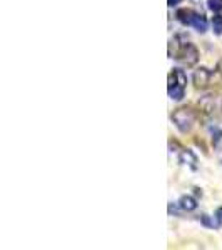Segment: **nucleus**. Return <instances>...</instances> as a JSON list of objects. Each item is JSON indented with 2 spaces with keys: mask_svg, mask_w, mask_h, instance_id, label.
Returning <instances> with one entry per match:
<instances>
[{
  "mask_svg": "<svg viewBox=\"0 0 222 250\" xmlns=\"http://www.w3.org/2000/svg\"><path fill=\"white\" fill-rule=\"evenodd\" d=\"M211 79H212V72L209 70V68H205V67L197 68V70L194 72V75H192V80H194V85H196V88L209 87Z\"/></svg>",
  "mask_w": 222,
  "mask_h": 250,
  "instance_id": "nucleus-5",
  "label": "nucleus"
},
{
  "mask_svg": "<svg viewBox=\"0 0 222 250\" xmlns=\"http://www.w3.org/2000/svg\"><path fill=\"white\" fill-rule=\"evenodd\" d=\"M214 148L217 150V154L222 155V132H219V134L214 135Z\"/></svg>",
  "mask_w": 222,
  "mask_h": 250,
  "instance_id": "nucleus-9",
  "label": "nucleus"
},
{
  "mask_svg": "<svg viewBox=\"0 0 222 250\" xmlns=\"http://www.w3.org/2000/svg\"><path fill=\"white\" fill-rule=\"evenodd\" d=\"M180 2H182V0H167V5L169 7H176L177 3H180Z\"/></svg>",
  "mask_w": 222,
  "mask_h": 250,
  "instance_id": "nucleus-12",
  "label": "nucleus"
},
{
  "mask_svg": "<svg viewBox=\"0 0 222 250\" xmlns=\"http://www.w3.org/2000/svg\"><path fill=\"white\" fill-rule=\"evenodd\" d=\"M216 219L219 220V222H222V207H221V208H217V212H216Z\"/></svg>",
  "mask_w": 222,
  "mask_h": 250,
  "instance_id": "nucleus-13",
  "label": "nucleus"
},
{
  "mask_svg": "<svg viewBox=\"0 0 222 250\" xmlns=\"http://www.w3.org/2000/svg\"><path fill=\"white\" fill-rule=\"evenodd\" d=\"M176 17L182 25L194 27V29L197 32H200V34H204V32L207 30V20H205L204 15L197 14V12H194L191 9H179L176 12Z\"/></svg>",
  "mask_w": 222,
  "mask_h": 250,
  "instance_id": "nucleus-3",
  "label": "nucleus"
},
{
  "mask_svg": "<svg viewBox=\"0 0 222 250\" xmlns=\"http://www.w3.org/2000/svg\"><path fill=\"white\" fill-rule=\"evenodd\" d=\"M209 9H211L212 12H222V0H209L207 2Z\"/></svg>",
  "mask_w": 222,
  "mask_h": 250,
  "instance_id": "nucleus-11",
  "label": "nucleus"
},
{
  "mask_svg": "<svg viewBox=\"0 0 222 250\" xmlns=\"http://www.w3.org/2000/svg\"><path fill=\"white\" fill-rule=\"evenodd\" d=\"M172 122L176 124V127L182 134H187V132L192 130L194 124H196V112L187 107L177 108L174 114H172Z\"/></svg>",
  "mask_w": 222,
  "mask_h": 250,
  "instance_id": "nucleus-4",
  "label": "nucleus"
},
{
  "mask_svg": "<svg viewBox=\"0 0 222 250\" xmlns=\"http://www.w3.org/2000/svg\"><path fill=\"white\" fill-rule=\"evenodd\" d=\"M187 87V75L182 68H172L167 75V94L172 100H182Z\"/></svg>",
  "mask_w": 222,
  "mask_h": 250,
  "instance_id": "nucleus-2",
  "label": "nucleus"
},
{
  "mask_svg": "<svg viewBox=\"0 0 222 250\" xmlns=\"http://www.w3.org/2000/svg\"><path fill=\"white\" fill-rule=\"evenodd\" d=\"M171 45H174V52H169V55H171L172 59L179 60L180 63H184V65H187V67H192L197 63V60H199V52H197V48L194 47L187 39H184L182 35H177L174 39V42H171Z\"/></svg>",
  "mask_w": 222,
  "mask_h": 250,
  "instance_id": "nucleus-1",
  "label": "nucleus"
},
{
  "mask_svg": "<svg viewBox=\"0 0 222 250\" xmlns=\"http://www.w3.org/2000/svg\"><path fill=\"white\" fill-rule=\"evenodd\" d=\"M212 29L216 35L222 34V15H214L212 17Z\"/></svg>",
  "mask_w": 222,
  "mask_h": 250,
  "instance_id": "nucleus-8",
  "label": "nucleus"
},
{
  "mask_svg": "<svg viewBox=\"0 0 222 250\" xmlns=\"http://www.w3.org/2000/svg\"><path fill=\"white\" fill-rule=\"evenodd\" d=\"M171 145H174V147L177 148L176 152H177V157H179V162L180 164H189L194 168V170H196V168H197V159H196V155H194L191 150H185V148H182L177 142H172V140H171Z\"/></svg>",
  "mask_w": 222,
  "mask_h": 250,
  "instance_id": "nucleus-6",
  "label": "nucleus"
},
{
  "mask_svg": "<svg viewBox=\"0 0 222 250\" xmlns=\"http://www.w3.org/2000/svg\"><path fill=\"white\" fill-rule=\"evenodd\" d=\"M179 207L185 212H192L197 208V202L191 195H184V197H180V200H179Z\"/></svg>",
  "mask_w": 222,
  "mask_h": 250,
  "instance_id": "nucleus-7",
  "label": "nucleus"
},
{
  "mask_svg": "<svg viewBox=\"0 0 222 250\" xmlns=\"http://www.w3.org/2000/svg\"><path fill=\"white\" fill-rule=\"evenodd\" d=\"M217 74H219L221 77H222V60H221L219 63H217Z\"/></svg>",
  "mask_w": 222,
  "mask_h": 250,
  "instance_id": "nucleus-14",
  "label": "nucleus"
},
{
  "mask_svg": "<svg viewBox=\"0 0 222 250\" xmlns=\"http://www.w3.org/2000/svg\"><path fill=\"white\" fill-rule=\"evenodd\" d=\"M200 222H202L204 225H207V227H212V229H219L221 227V222L217 220V222H214L209 219V215H202L200 217Z\"/></svg>",
  "mask_w": 222,
  "mask_h": 250,
  "instance_id": "nucleus-10",
  "label": "nucleus"
}]
</instances>
